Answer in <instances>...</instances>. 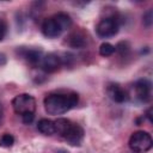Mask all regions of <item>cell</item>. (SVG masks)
I'll use <instances>...</instances> for the list:
<instances>
[{"instance_id":"cell-21","label":"cell","mask_w":153,"mask_h":153,"mask_svg":"<svg viewBox=\"0 0 153 153\" xmlns=\"http://www.w3.org/2000/svg\"><path fill=\"white\" fill-rule=\"evenodd\" d=\"M152 112H153V108L151 106V108H148L147 110H146V112H145V116L148 118V121L152 123L153 122V117H152Z\"/></svg>"},{"instance_id":"cell-5","label":"cell","mask_w":153,"mask_h":153,"mask_svg":"<svg viewBox=\"0 0 153 153\" xmlns=\"http://www.w3.org/2000/svg\"><path fill=\"white\" fill-rule=\"evenodd\" d=\"M134 90H135V94H136V98L140 100V102H148L149 98H151V93H152V82L146 79V78H142V79H139L137 81H135L134 84Z\"/></svg>"},{"instance_id":"cell-3","label":"cell","mask_w":153,"mask_h":153,"mask_svg":"<svg viewBox=\"0 0 153 153\" xmlns=\"http://www.w3.org/2000/svg\"><path fill=\"white\" fill-rule=\"evenodd\" d=\"M12 108L16 114L24 115V114H35L36 111V99L29 93H20L17 94L12 99Z\"/></svg>"},{"instance_id":"cell-14","label":"cell","mask_w":153,"mask_h":153,"mask_svg":"<svg viewBox=\"0 0 153 153\" xmlns=\"http://www.w3.org/2000/svg\"><path fill=\"white\" fill-rule=\"evenodd\" d=\"M53 17L56 19V22L59 23V25L61 26V29L63 31H66L67 29L71 27V25H72V18L69 17V14H67L65 12H59V13L54 14Z\"/></svg>"},{"instance_id":"cell-4","label":"cell","mask_w":153,"mask_h":153,"mask_svg":"<svg viewBox=\"0 0 153 153\" xmlns=\"http://www.w3.org/2000/svg\"><path fill=\"white\" fill-rule=\"evenodd\" d=\"M118 29H120L118 19L115 17H106L97 24L96 32L102 38H109L115 36L118 32Z\"/></svg>"},{"instance_id":"cell-7","label":"cell","mask_w":153,"mask_h":153,"mask_svg":"<svg viewBox=\"0 0 153 153\" xmlns=\"http://www.w3.org/2000/svg\"><path fill=\"white\" fill-rule=\"evenodd\" d=\"M61 59L59 55L54 54V53H49L47 55H43L42 60H41V68L45 72V73H54L56 72L60 67H61Z\"/></svg>"},{"instance_id":"cell-23","label":"cell","mask_w":153,"mask_h":153,"mask_svg":"<svg viewBox=\"0 0 153 153\" xmlns=\"http://www.w3.org/2000/svg\"><path fill=\"white\" fill-rule=\"evenodd\" d=\"M56 153H68V152H67L66 149H59V151H57Z\"/></svg>"},{"instance_id":"cell-1","label":"cell","mask_w":153,"mask_h":153,"mask_svg":"<svg viewBox=\"0 0 153 153\" xmlns=\"http://www.w3.org/2000/svg\"><path fill=\"white\" fill-rule=\"evenodd\" d=\"M79 103V96L75 92L50 93L44 98V109L49 115H61L75 108Z\"/></svg>"},{"instance_id":"cell-9","label":"cell","mask_w":153,"mask_h":153,"mask_svg":"<svg viewBox=\"0 0 153 153\" xmlns=\"http://www.w3.org/2000/svg\"><path fill=\"white\" fill-rule=\"evenodd\" d=\"M84 129L76 124V123H73L71 129L68 130V133L65 135V140L71 145V146H80L82 140H84Z\"/></svg>"},{"instance_id":"cell-19","label":"cell","mask_w":153,"mask_h":153,"mask_svg":"<svg viewBox=\"0 0 153 153\" xmlns=\"http://www.w3.org/2000/svg\"><path fill=\"white\" fill-rule=\"evenodd\" d=\"M33 118H35V114H24V115H22V120H23L24 124H31L33 122Z\"/></svg>"},{"instance_id":"cell-11","label":"cell","mask_w":153,"mask_h":153,"mask_svg":"<svg viewBox=\"0 0 153 153\" xmlns=\"http://www.w3.org/2000/svg\"><path fill=\"white\" fill-rule=\"evenodd\" d=\"M54 124H55V133L59 134L60 136L65 137V135L68 133V130L71 129L73 122L67 120V118H57L56 121H54Z\"/></svg>"},{"instance_id":"cell-17","label":"cell","mask_w":153,"mask_h":153,"mask_svg":"<svg viewBox=\"0 0 153 153\" xmlns=\"http://www.w3.org/2000/svg\"><path fill=\"white\" fill-rule=\"evenodd\" d=\"M129 50H130V45H129V43L128 42H126V41H121V42H118L117 43V45L115 47V51H117L120 55H127L128 53H129Z\"/></svg>"},{"instance_id":"cell-20","label":"cell","mask_w":153,"mask_h":153,"mask_svg":"<svg viewBox=\"0 0 153 153\" xmlns=\"http://www.w3.org/2000/svg\"><path fill=\"white\" fill-rule=\"evenodd\" d=\"M6 32H7V25L5 22L0 20V41H2L5 38Z\"/></svg>"},{"instance_id":"cell-2","label":"cell","mask_w":153,"mask_h":153,"mask_svg":"<svg viewBox=\"0 0 153 153\" xmlns=\"http://www.w3.org/2000/svg\"><path fill=\"white\" fill-rule=\"evenodd\" d=\"M128 145L134 153H146L152 148L153 140L149 133L145 130H137L130 135Z\"/></svg>"},{"instance_id":"cell-18","label":"cell","mask_w":153,"mask_h":153,"mask_svg":"<svg viewBox=\"0 0 153 153\" xmlns=\"http://www.w3.org/2000/svg\"><path fill=\"white\" fill-rule=\"evenodd\" d=\"M142 22H143V25L145 26H147V27H151L152 26V24H153V11L152 10H148L146 13H143Z\"/></svg>"},{"instance_id":"cell-8","label":"cell","mask_w":153,"mask_h":153,"mask_svg":"<svg viewBox=\"0 0 153 153\" xmlns=\"http://www.w3.org/2000/svg\"><path fill=\"white\" fill-rule=\"evenodd\" d=\"M106 94L115 103H124L128 100V93L126 92V90L121 85L115 82H110L106 86Z\"/></svg>"},{"instance_id":"cell-22","label":"cell","mask_w":153,"mask_h":153,"mask_svg":"<svg viewBox=\"0 0 153 153\" xmlns=\"http://www.w3.org/2000/svg\"><path fill=\"white\" fill-rule=\"evenodd\" d=\"M6 62H7V57H6V55H5L4 53H0V67H1V66H5Z\"/></svg>"},{"instance_id":"cell-16","label":"cell","mask_w":153,"mask_h":153,"mask_svg":"<svg viewBox=\"0 0 153 153\" xmlns=\"http://www.w3.org/2000/svg\"><path fill=\"white\" fill-rule=\"evenodd\" d=\"M13 143H14V137H13V135H11V134H8V133L4 134V135L0 137V147L10 148V147L13 146Z\"/></svg>"},{"instance_id":"cell-15","label":"cell","mask_w":153,"mask_h":153,"mask_svg":"<svg viewBox=\"0 0 153 153\" xmlns=\"http://www.w3.org/2000/svg\"><path fill=\"white\" fill-rule=\"evenodd\" d=\"M115 53V45H112L111 43H108V42H104L100 44L99 47V54L104 57H109L111 56L112 54Z\"/></svg>"},{"instance_id":"cell-6","label":"cell","mask_w":153,"mask_h":153,"mask_svg":"<svg viewBox=\"0 0 153 153\" xmlns=\"http://www.w3.org/2000/svg\"><path fill=\"white\" fill-rule=\"evenodd\" d=\"M41 30H42V33L48 38H56L63 32V30L61 29V26L59 25V23L54 17L44 19L42 23Z\"/></svg>"},{"instance_id":"cell-13","label":"cell","mask_w":153,"mask_h":153,"mask_svg":"<svg viewBox=\"0 0 153 153\" xmlns=\"http://www.w3.org/2000/svg\"><path fill=\"white\" fill-rule=\"evenodd\" d=\"M37 129L44 134V135H53L55 134V124L51 120L48 118H42L37 123Z\"/></svg>"},{"instance_id":"cell-12","label":"cell","mask_w":153,"mask_h":153,"mask_svg":"<svg viewBox=\"0 0 153 153\" xmlns=\"http://www.w3.org/2000/svg\"><path fill=\"white\" fill-rule=\"evenodd\" d=\"M67 44L72 48H82L86 44V37L80 32L71 33L67 38Z\"/></svg>"},{"instance_id":"cell-10","label":"cell","mask_w":153,"mask_h":153,"mask_svg":"<svg viewBox=\"0 0 153 153\" xmlns=\"http://www.w3.org/2000/svg\"><path fill=\"white\" fill-rule=\"evenodd\" d=\"M22 56L29 63L36 66V65H39L41 63V60L43 57V54H42V50H39V49H25V50H23Z\"/></svg>"}]
</instances>
